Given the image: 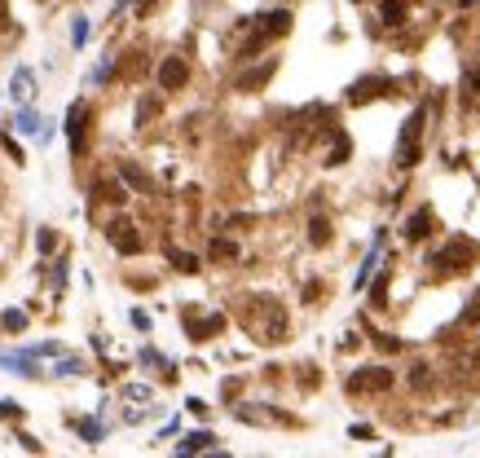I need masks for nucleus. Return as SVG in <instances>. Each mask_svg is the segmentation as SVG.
Returning <instances> with one entry per match:
<instances>
[{"instance_id": "obj_5", "label": "nucleus", "mask_w": 480, "mask_h": 458, "mask_svg": "<svg viewBox=\"0 0 480 458\" xmlns=\"http://www.w3.org/2000/svg\"><path fill=\"white\" fill-rule=\"evenodd\" d=\"M388 383H392L388 370H375V375H353L348 388H353V392H379V388H388Z\"/></svg>"}, {"instance_id": "obj_10", "label": "nucleus", "mask_w": 480, "mask_h": 458, "mask_svg": "<svg viewBox=\"0 0 480 458\" xmlns=\"http://www.w3.org/2000/svg\"><path fill=\"white\" fill-rule=\"evenodd\" d=\"M0 322H5V331H22V327H27V313H22V309H9Z\"/></svg>"}, {"instance_id": "obj_12", "label": "nucleus", "mask_w": 480, "mask_h": 458, "mask_svg": "<svg viewBox=\"0 0 480 458\" xmlns=\"http://www.w3.org/2000/svg\"><path fill=\"white\" fill-rule=\"evenodd\" d=\"M207 445H212L207 432H194V437H185V441H181V450L190 454V450H207Z\"/></svg>"}, {"instance_id": "obj_11", "label": "nucleus", "mask_w": 480, "mask_h": 458, "mask_svg": "<svg viewBox=\"0 0 480 458\" xmlns=\"http://www.w3.org/2000/svg\"><path fill=\"white\" fill-rule=\"evenodd\" d=\"M102 199H111V203H124L128 194H124V185H119V181H102Z\"/></svg>"}, {"instance_id": "obj_9", "label": "nucleus", "mask_w": 480, "mask_h": 458, "mask_svg": "<svg viewBox=\"0 0 480 458\" xmlns=\"http://www.w3.org/2000/svg\"><path fill=\"white\" fill-rule=\"evenodd\" d=\"M84 40H89V18L75 14V22H71V44H75V49H84Z\"/></svg>"}, {"instance_id": "obj_4", "label": "nucleus", "mask_w": 480, "mask_h": 458, "mask_svg": "<svg viewBox=\"0 0 480 458\" xmlns=\"http://www.w3.org/2000/svg\"><path fill=\"white\" fill-rule=\"evenodd\" d=\"M31 93H35V75H31L27 66H18L14 80H9V98H14V102H31Z\"/></svg>"}, {"instance_id": "obj_15", "label": "nucleus", "mask_w": 480, "mask_h": 458, "mask_svg": "<svg viewBox=\"0 0 480 458\" xmlns=\"http://www.w3.org/2000/svg\"><path fill=\"white\" fill-rule=\"evenodd\" d=\"M18 414H22L18 401H9V396H5V401H0V419H18Z\"/></svg>"}, {"instance_id": "obj_3", "label": "nucleus", "mask_w": 480, "mask_h": 458, "mask_svg": "<svg viewBox=\"0 0 480 458\" xmlns=\"http://www.w3.org/2000/svg\"><path fill=\"white\" fill-rule=\"evenodd\" d=\"M35 357H40V353H35V348H27V353H0V366H5V370H14V375H35Z\"/></svg>"}, {"instance_id": "obj_13", "label": "nucleus", "mask_w": 480, "mask_h": 458, "mask_svg": "<svg viewBox=\"0 0 480 458\" xmlns=\"http://www.w3.org/2000/svg\"><path fill=\"white\" fill-rule=\"evenodd\" d=\"M80 370H84L80 357H62V361H57V375H80Z\"/></svg>"}, {"instance_id": "obj_7", "label": "nucleus", "mask_w": 480, "mask_h": 458, "mask_svg": "<svg viewBox=\"0 0 480 458\" xmlns=\"http://www.w3.org/2000/svg\"><path fill=\"white\" fill-rule=\"evenodd\" d=\"M185 80V66H181V57H172V62H163V89H176V84Z\"/></svg>"}, {"instance_id": "obj_8", "label": "nucleus", "mask_w": 480, "mask_h": 458, "mask_svg": "<svg viewBox=\"0 0 480 458\" xmlns=\"http://www.w3.org/2000/svg\"><path fill=\"white\" fill-rule=\"evenodd\" d=\"M75 428H80V437L89 441V445H98V441H102V423H98V419H80Z\"/></svg>"}, {"instance_id": "obj_2", "label": "nucleus", "mask_w": 480, "mask_h": 458, "mask_svg": "<svg viewBox=\"0 0 480 458\" xmlns=\"http://www.w3.org/2000/svg\"><path fill=\"white\" fill-rule=\"evenodd\" d=\"M84 119H89V106L75 102V106L66 111V137H71V150H80V146H84Z\"/></svg>"}, {"instance_id": "obj_6", "label": "nucleus", "mask_w": 480, "mask_h": 458, "mask_svg": "<svg viewBox=\"0 0 480 458\" xmlns=\"http://www.w3.org/2000/svg\"><path fill=\"white\" fill-rule=\"evenodd\" d=\"M18 132H22V137H40V132H44V119L35 115V111H22V115H18Z\"/></svg>"}, {"instance_id": "obj_1", "label": "nucleus", "mask_w": 480, "mask_h": 458, "mask_svg": "<svg viewBox=\"0 0 480 458\" xmlns=\"http://www.w3.org/2000/svg\"><path fill=\"white\" fill-rule=\"evenodd\" d=\"M106 238H111L115 251H124V256H137V251L146 247V238L137 234L133 221H111V225H106Z\"/></svg>"}, {"instance_id": "obj_14", "label": "nucleus", "mask_w": 480, "mask_h": 458, "mask_svg": "<svg viewBox=\"0 0 480 458\" xmlns=\"http://www.w3.org/2000/svg\"><path fill=\"white\" fill-rule=\"evenodd\" d=\"M53 243H57L53 229H40V234H35V247H40V251H53Z\"/></svg>"}, {"instance_id": "obj_16", "label": "nucleus", "mask_w": 480, "mask_h": 458, "mask_svg": "<svg viewBox=\"0 0 480 458\" xmlns=\"http://www.w3.org/2000/svg\"><path fill=\"white\" fill-rule=\"evenodd\" d=\"M133 327H137V331H150V318H146L141 309H133Z\"/></svg>"}]
</instances>
